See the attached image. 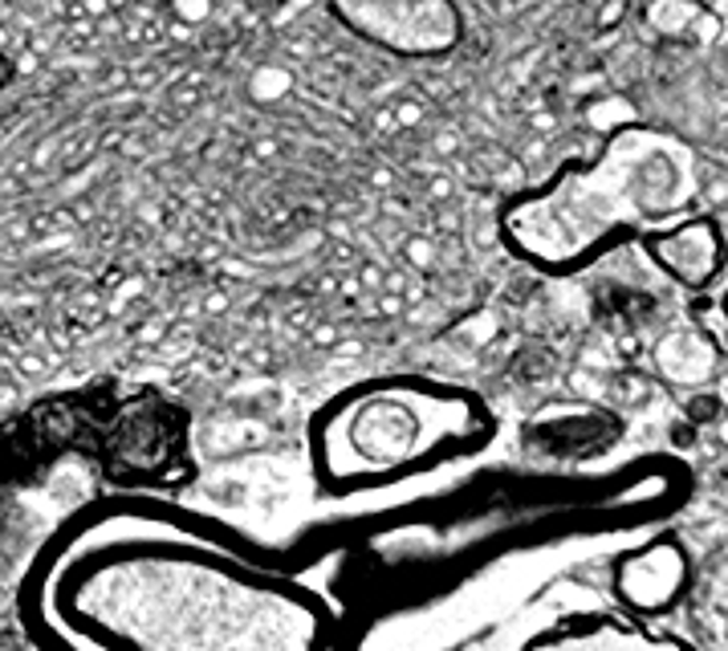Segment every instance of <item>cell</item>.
I'll return each mask as SVG.
<instances>
[{
  "label": "cell",
  "instance_id": "6da1fadb",
  "mask_svg": "<svg viewBox=\"0 0 728 651\" xmlns=\"http://www.w3.org/2000/svg\"><path fill=\"white\" fill-rule=\"evenodd\" d=\"M696 191L692 151L671 135L623 127L599 159L570 164L545 188L521 191L501 208V237L521 260L570 273L627 233L680 213Z\"/></svg>",
  "mask_w": 728,
  "mask_h": 651
},
{
  "label": "cell",
  "instance_id": "5b68a950",
  "mask_svg": "<svg viewBox=\"0 0 728 651\" xmlns=\"http://www.w3.org/2000/svg\"><path fill=\"white\" fill-rule=\"evenodd\" d=\"M647 253L671 282L688 285V289H705L725 265V240H720V228L708 216H688V220L663 228V233H651Z\"/></svg>",
  "mask_w": 728,
  "mask_h": 651
},
{
  "label": "cell",
  "instance_id": "9c48e42d",
  "mask_svg": "<svg viewBox=\"0 0 728 651\" xmlns=\"http://www.w3.org/2000/svg\"><path fill=\"white\" fill-rule=\"evenodd\" d=\"M725 306H728V302H725Z\"/></svg>",
  "mask_w": 728,
  "mask_h": 651
},
{
  "label": "cell",
  "instance_id": "7a4b0ae2",
  "mask_svg": "<svg viewBox=\"0 0 728 651\" xmlns=\"http://www.w3.org/2000/svg\"><path fill=\"white\" fill-rule=\"evenodd\" d=\"M481 403L432 383H375L354 387L317 420L314 452L326 481H371L423 464L476 440Z\"/></svg>",
  "mask_w": 728,
  "mask_h": 651
},
{
  "label": "cell",
  "instance_id": "8992f818",
  "mask_svg": "<svg viewBox=\"0 0 728 651\" xmlns=\"http://www.w3.org/2000/svg\"><path fill=\"white\" fill-rule=\"evenodd\" d=\"M683 582H688V562L676 545H651L619 566V591L639 611H659L676 603Z\"/></svg>",
  "mask_w": 728,
  "mask_h": 651
},
{
  "label": "cell",
  "instance_id": "ba28073f",
  "mask_svg": "<svg viewBox=\"0 0 728 651\" xmlns=\"http://www.w3.org/2000/svg\"><path fill=\"white\" fill-rule=\"evenodd\" d=\"M9 82H12V61L4 58V53H0V90H4Z\"/></svg>",
  "mask_w": 728,
  "mask_h": 651
},
{
  "label": "cell",
  "instance_id": "52a82bcc",
  "mask_svg": "<svg viewBox=\"0 0 728 651\" xmlns=\"http://www.w3.org/2000/svg\"><path fill=\"white\" fill-rule=\"evenodd\" d=\"M533 432L545 440V448L550 452L574 456V452L602 448V444L619 432V424H614L607 412H594V407H570L565 415H541Z\"/></svg>",
  "mask_w": 728,
  "mask_h": 651
},
{
  "label": "cell",
  "instance_id": "277c9868",
  "mask_svg": "<svg viewBox=\"0 0 728 651\" xmlns=\"http://www.w3.org/2000/svg\"><path fill=\"white\" fill-rule=\"evenodd\" d=\"M179 432H184V415L176 403L159 395H139L106 420V464L130 476L164 473L176 461Z\"/></svg>",
  "mask_w": 728,
  "mask_h": 651
},
{
  "label": "cell",
  "instance_id": "3957f363",
  "mask_svg": "<svg viewBox=\"0 0 728 651\" xmlns=\"http://www.w3.org/2000/svg\"><path fill=\"white\" fill-rule=\"evenodd\" d=\"M326 4L351 37L403 61L447 58L464 41V12L456 0H326Z\"/></svg>",
  "mask_w": 728,
  "mask_h": 651
}]
</instances>
